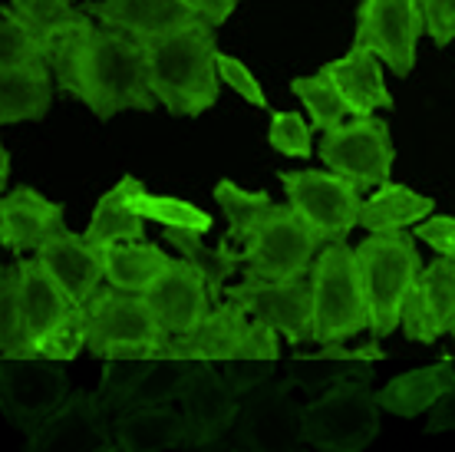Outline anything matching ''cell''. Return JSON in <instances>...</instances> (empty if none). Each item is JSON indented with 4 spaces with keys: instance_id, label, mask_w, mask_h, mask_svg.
Wrapping results in <instances>:
<instances>
[{
    "instance_id": "obj_30",
    "label": "cell",
    "mask_w": 455,
    "mask_h": 452,
    "mask_svg": "<svg viewBox=\"0 0 455 452\" xmlns=\"http://www.w3.org/2000/svg\"><path fill=\"white\" fill-rule=\"evenodd\" d=\"M435 212V198L416 192L410 185L383 182L360 208V228L366 231H403L410 225H419L422 218Z\"/></svg>"
},
{
    "instance_id": "obj_10",
    "label": "cell",
    "mask_w": 455,
    "mask_h": 452,
    "mask_svg": "<svg viewBox=\"0 0 455 452\" xmlns=\"http://www.w3.org/2000/svg\"><path fill=\"white\" fill-rule=\"evenodd\" d=\"M69 396V376L60 360L30 353V357H4L0 363V407L7 423L23 436L53 416Z\"/></svg>"
},
{
    "instance_id": "obj_20",
    "label": "cell",
    "mask_w": 455,
    "mask_h": 452,
    "mask_svg": "<svg viewBox=\"0 0 455 452\" xmlns=\"http://www.w3.org/2000/svg\"><path fill=\"white\" fill-rule=\"evenodd\" d=\"M86 13H92L113 30L136 36L142 44L202 20L185 0H90Z\"/></svg>"
},
{
    "instance_id": "obj_29",
    "label": "cell",
    "mask_w": 455,
    "mask_h": 452,
    "mask_svg": "<svg viewBox=\"0 0 455 452\" xmlns=\"http://www.w3.org/2000/svg\"><path fill=\"white\" fill-rule=\"evenodd\" d=\"M17 271H20V295H23V311H27V327L30 337H40L44 330H50L60 317H67L73 311L69 295L60 287V281L46 271V264L40 258H17Z\"/></svg>"
},
{
    "instance_id": "obj_41",
    "label": "cell",
    "mask_w": 455,
    "mask_h": 452,
    "mask_svg": "<svg viewBox=\"0 0 455 452\" xmlns=\"http://www.w3.org/2000/svg\"><path fill=\"white\" fill-rule=\"evenodd\" d=\"M83 351H86V311H83V304H76L67 317H60L53 327L34 340V353L60 363L76 360Z\"/></svg>"
},
{
    "instance_id": "obj_46",
    "label": "cell",
    "mask_w": 455,
    "mask_h": 452,
    "mask_svg": "<svg viewBox=\"0 0 455 452\" xmlns=\"http://www.w3.org/2000/svg\"><path fill=\"white\" fill-rule=\"evenodd\" d=\"M426 430H429V432H455V380H452V386L445 390L443 400L429 409Z\"/></svg>"
},
{
    "instance_id": "obj_16",
    "label": "cell",
    "mask_w": 455,
    "mask_h": 452,
    "mask_svg": "<svg viewBox=\"0 0 455 452\" xmlns=\"http://www.w3.org/2000/svg\"><path fill=\"white\" fill-rule=\"evenodd\" d=\"M399 327L412 343H435L455 327V258H439L426 264L406 295Z\"/></svg>"
},
{
    "instance_id": "obj_33",
    "label": "cell",
    "mask_w": 455,
    "mask_h": 452,
    "mask_svg": "<svg viewBox=\"0 0 455 452\" xmlns=\"http://www.w3.org/2000/svg\"><path fill=\"white\" fill-rule=\"evenodd\" d=\"M159 347H146V351H119V353H109L103 360V374H100V403L109 409V416H119L125 407H129V400L132 393L139 390L142 383V376L146 370L152 367V360L159 357Z\"/></svg>"
},
{
    "instance_id": "obj_38",
    "label": "cell",
    "mask_w": 455,
    "mask_h": 452,
    "mask_svg": "<svg viewBox=\"0 0 455 452\" xmlns=\"http://www.w3.org/2000/svg\"><path fill=\"white\" fill-rule=\"evenodd\" d=\"M132 208L146 222H156L162 228H188V231H202V235L215 228V218L208 215L205 208L185 202V198H175V195H152L142 189L132 195Z\"/></svg>"
},
{
    "instance_id": "obj_26",
    "label": "cell",
    "mask_w": 455,
    "mask_h": 452,
    "mask_svg": "<svg viewBox=\"0 0 455 452\" xmlns=\"http://www.w3.org/2000/svg\"><path fill=\"white\" fill-rule=\"evenodd\" d=\"M452 380H455V360L452 357H443L433 367H419V370L393 376L376 393V403H379V409L393 413V416L412 419L419 416V413H426V409H433L445 396V390L452 386Z\"/></svg>"
},
{
    "instance_id": "obj_3",
    "label": "cell",
    "mask_w": 455,
    "mask_h": 452,
    "mask_svg": "<svg viewBox=\"0 0 455 452\" xmlns=\"http://www.w3.org/2000/svg\"><path fill=\"white\" fill-rule=\"evenodd\" d=\"M379 436L373 363L343 376L304 407V440L323 452H360Z\"/></svg>"
},
{
    "instance_id": "obj_11",
    "label": "cell",
    "mask_w": 455,
    "mask_h": 452,
    "mask_svg": "<svg viewBox=\"0 0 455 452\" xmlns=\"http://www.w3.org/2000/svg\"><path fill=\"white\" fill-rule=\"evenodd\" d=\"M281 185H284L287 205L314 231H320L323 241H340L360 225V208H363L360 189L337 172H281Z\"/></svg>"
},
{
    "instance_id": "obj_36",
    "label": "cell",
    "mask_w": 455,
    "mask_h": 452,
    "mask_svg": "<svg viewBox=\"0 0 455 452\" xmlns=\"http://www.w3.org/2000/svg\"><path fill=\"white\" fill-rule=\"evenodd\" d=\"M198 363L202 360H192V357L159 353L152 360V367L146 370V376H142L139 390L132 393V400H129V407H142V403H179L188 380H192V374L198 370Z\"/></svg>"
},
{
    "instance_id": "obj_43",
    "label": "cell",
    "mask_w": 455,
    "mask_h": 452,
    "mask_svg": "<svg viewBox=\"0 0 455 452\" xmlns=\"http://www.w3.org/2000/svg\"><path fill=\"white\" fill-rule=\"evenodd\" d=\"M218 77H221V83H225L228 90L238 93L241 100L251 102L254 109H267V93H264L261 79L251 73L248 63H241L238 57L218 50Z\"/></svg>"
},
{
    "instance_id": "obj_45",
    "label": "cell",
    "mask_w": 455,
    "mask_h": 452,
    "mask_svg": "<svg viewBox=\"0 0 455 452\" xmlns=\"http://www.w3.org/2000/svg\"><path fill=\"white\" fill-rule=\"evenodd\" d=\"M416 238L445 258H455V215H435L433 212L416 225Z\"/></svg>"
},
{
    "instance_id": "obj_44",
    "label": "cell",
    "mask_w": 455,
    "mask_h": 452,
    "mask_svg": "<svg viewBox=\"0 0 455 452\" xmlns=\"http://www.w3.org/2000/svg\"><path fill=\"white\" fill-rule=\"evenodd\" d=\"M426 34L435 46L455 44V0H419Z\"/></svg>"
},
{
    "instance_id": "obj_14",
    "label": "cell",
    "mask_w": 455,
    "mask_h": 452,
    "mask_svg": "<svg viewBox=\"0 0 455 452\" xmlns=\"http://www.w3.org/2000/svg\"><path fill=\"white\" fill-rule=\"evenodd\" d=\"M30 452H109L116 449L113 416L96 393H69L53 416L27 436Z\"/></svg>"
},
{
    "instance_id": "obj_31",
    "label": "cell",
    "mask_w": 455,
    "mask_h": 452,
    "mask_svg": "<svg viewBox=\"0 0 455 452\" xmlns=\"http://www.w3.org/2000/svg\"><path fill=\"white\" fill-rule=\"evenodd\" d=\"M165 241L172 245V251H179L185 261H192L195 268L205 274L212 304H221L228 291V278H235L244 268L241 248L228 245L225 238H221L218 248H208L202 241V231H188V228H165Z\"/></svg>"
},
{
    "instance_id": "obj_8",
    "label": "cell",
    "mask_w": 455,
    "mask_h": 452,
    "mask_svg": "<svg viewBox=\"0 0 455 452\" xmlns=\"http://www.w3.org/2000/svg\"><path fill=\"white\" fill-rule=\"evenodd\" d=\"M83 311H86V351L100 360L119 351H146V347L165 351L169 343L142 295L106 284L83 304Z\"/></svg>"
},
{
    "instance_id": "obj_24",
    "label": "cell",
    "mask_w": 455,
    "mask_h": 452,
    "mask_svg": "<svg viewBox=\"0 0 455 452\" xmlns=\"http://www.w3.org/2000/svg\"><path fill=\"white\" fill-rule=\"evenodd\" d=\"M379 63L383 60L376 57L373 50L353 44L343 57L331 60L320 73L333 79V86L340 90L350 116H376L383 109H393V96L387 90Z\"/></svg>"
},
{
    "instance_id": "obj_5",
    "label": "cell",
    "mask_w": 455,
    "mask_h": 452,
    "mask_svg": "<svg viewBox=\"0 0 455 452\" xmlns=\"http://www.w3.org/2000/svg\"><path fill=\"white\" fill-rule=\"evenodd\" d=\"M314 317H317V343H347L356 334L370 330L363 278L356 264V251L347 241H327L320 248L314 268Z\"/></svg>"
},
{
    "instance_id": "obj_22",
    "label": "cell",
    "mask_w": 455,
    "mask_h": 452,
    "mask_svg": "<svg viewBox=\"0 0 455 452\" xmlns=\"http://www.w3.org/2000/svg\"><path fill=\"white\" fill-rule=\"evenodd\" d=\"M387 357V351L379 347V340H370L363 347H347V343H320V351L314 353H294L284 363V380L294 390L304 393H323L333 383H340L343 376H350L353 370H360L363 363H376Z\"/></svg>"
},
{
    "instance_id": "obj_48",
    "label": "cell",
    "mask_w": 455,
    "mask_h": 452,
    "mask_svg": "<svg viewBox=\"0 0 455 452\" xmlns=\"http://www.w3.org/2000/svg\"><path fill=\"white\" fill-rule=\"evenodd\" d=\"M11 182V149H0V185L7 189Z\"/></svg>"
},
{
    "instance_id": "obj_28",
    "label": "cell",
    "mask_w": 455,
    "mask_h": 452,
    "mask_svg": "<svg viewBox=\"0 0 455 452\" xmlns=\"http://www.w3.org/2000/svg\"><path fill=\"white\" fill-rule=\"evenodd\" d=\"M146 185L136 175H123L113 189L96 202L92 218L86 225V241L96 248L116 245V241H142L146 238V218L132 208V195L142 192Z\"/></svg>"
},
{
    "instance_id": "obj_35",
    "label": "cell",
    "mask_w": 455,
    "mask_h": 452,
    "mask_svg": "<svg viewBox=\"0 0 455 452\" xmlns=\"http://www.w3.org/2000/svg\"><path fill=\"white\" fill-rule=\"evenodd\" d=\"M34 337L27 327V311L20 295V271L17 264L0 268V357H30Z\"/></svg>"
},
{
    "instance_id": "obj_12",
    "label": "cell",
    "mask_w": 455,
    "mask_h": 452,
    "mask_svg": "<svg viewBox=\"0 0 455 452\" xmlns=\"http://www.w3.org/2000/svg\"><path fill=\"white\" fill-rule=\"evenodd\" d=\"M225 297L241 304L254 320L281 330V337L294 347L317 343V317H314V284L310 278H287V281H254L228 284Z\"/></svg>"
},
{
    "instance_id": "obj_42",
    "label": "cell",
    "mask_w": 455,
    "mask_h": 452,
    "mask_svg": "<svg viewBox=\"0 0 455 452\" xmlns=\"http://www.w3.org/2000/svg\"><path fill=\"white\" fill-rule=\"evenodd\" d=\"M267 142L274 152L291 158H307L314 152L310 142V123H304V113L284 109V113H271V125H267Z\"/></svg>"
},
{
    "instance_id": "obj_23",
    "label": "cell",
    "mask_w": 455,
    "mask_h": 452,
    "mask_svg": "<svg viewBox=\"0 0 455 452\" xmlns=\"http://www.w3.org/2000/svg\"><path fill=\"white\" fill-rule=\"evenodd\" d=\"M251 324H254V317H251L241 304H235L231 297H225L221 304H212L208 317L195 330L179 334V337H169L165 353L218 363L238 351L241 340L248 337Z\"/></svg>"
},
{
    "instance_id": "obj_7",
    "label": "cell",
    "mask_w": 455,
    "mask_h": 452,
    "mask_svg": "<svg viewBox=\"0 0 455 452\" xmlns=\"http://www.w3.org/2000/svg\"><path fill=\"white\" fill-rule=\"evenodd\" d=\"M304 442V407H297L294 386L287 380H267L241 396L238 416L215 449L291 452L300 449Z\"/></svg>"
},
{
    "instance_id": "obj_39",
    "label": "cell",
    "mask_w": 455,
    "mask_h": 452,
    "mask_svg": "<svg viewBox=\"0 0 455 452\" xmlns=\"http://www.w3.org/2000/svg\"><path fill=\"white\" fill-rule=\"evenodd\" d=\"M13 13L34 30L46 46H53L83 20L86 11H73V0H11Z\"/></svg>"
},
{
    "instance_id": "obj_9",
    "label": "cell",
    "mask_w": 455,
    "mask_h": 452,
    "mask_svg": "<svg viewBox=\"0 0 455 452\" xmlns=\"http://www.w3.org/2000/svg\"><path fill=\"white\" fill-rule=\"evenodd\" d=\"M317 156L327 169L350 179L363 192V189H379L383 182H389V172L396 162V146H393V133L383 119L353 116L350 123L320 133Z\"/></svg>"
},
{
    "instance_id": "obj_13",
    "label": "cell",
    "mask_w": 455,
    "mask_h": 452,
    "mask_svg": "<svg viewBox=\"0 0 455 452\" xmlns=\"http://www.w3.org/2000/svg\"><path fill=\"white\" fill-rule=\"evenodd\" d=\"M426 34L419 0H360L353 44L373 50L396 77H410L416 67L419 36Z\"/></svg>"
},
{
    "instance_id": "obj_6",
    "label": "cell",
    "mask_w": 455,
    "mask_h": 452,
    "mask_svg": "<svg viewBox=\"0 0 455 452\" xmlns=\"http://www.w3.org/2000/svg\"><path fill=\"white\" fill-rule=\"evenodd\" d=\"M323 245H327L323 235L314 231L291 205H271L264 212L261 225L248 238V245L241 248L244 254L241 278H254V281L304 278L310 274Z\"/></svg>"
},
{
    "instance_id": "obj_49",
    "label": "cell",
    "mask_w": 455,
    "mask_h": 452,
    "mask_svg": "<svg viewBox=\"0 0 455 452\" xmlns=\"http://www.w3.org/2000/svg\"><path fill=\"white\" fill-rule=\"evenodd\" d=\"M452 340H455V327H452Z\"/></svg>"
},
{
    "instance_id": "obj_18",
    "label": "cell",
    "mask_w": 455,
    "mask_h": 452,
    "mask_svg": "<svg viewBox=\"0 0 455 452\" xmlns=\"http://www.w3.org/2000/svg\"><path fill=\"white\" fill-rule=\"evenodd\" d=\"M34 254L46 264V271L57 278L73 304H86L106 281L103 248L90 245L86 235L69 231L67 225L46 238Z\"/></svg>"
},
{
    "instance_id": "obj_2",
    "label": "cell",
    "mask_w": 455,
    "mask_h": 452,
    "mask_svg": "<svg viewBox=\"0 0 455 452\" xmlns=\"http://www.w3.org/2000/svg\"><path fill=\"white\" fill-rule=\"evenodd\" d=\"M148 86L172 116H202L218 102V36L205 20L146 40Z\"/></svg>"
},
{
    "instance_id": "obj_15",
    "label": "cell",
    "mask_w": 455,
    "mask_h": 452,
    "mask_svg": "<svg viewBox=\"0 0 455 452\" xmlns=\"http://www.w3.org/2000/svg\"><path fill=\"white\" fill-rule=\"evenodd\" d=\"M142 297L165 337L195 330L212 311V291H208L205 274L185 258H172L169 268L148 284Z\"/></svg>"
},
{
    "instance_id": "obj_47",
    "label": "cell",
    "mask_w": 455,
    "mask_h": 452,
    "mask_svg": "<svg viewBox=\"0 0 455 452\" xmlns=\"http://www.w3.org/2000/svg\"><path fill=\"white\" fill-rule=\"evenodd\" d=\"M185 4L205 23H212V27H221L235 13V7H238V0H185Z\"/></svg>"
},
{
    "instance_id": "obj_34",
    "label": "cell",
    "mask_w": 455,
    "mask_h": 452,
    "mask_svg": "<svg viewBox=\"0 0 455 452\" xmlns=\"http://www.w3.org/2000/svg\"><path fill=\"white\" fill-rule=\"evenodd\" d=\"M215 202L221 205V212H225V218H228L225 241L235 245V248H238V245L244 248L248 238L254 235V228L261 225L264 212L274 205V198H271V192H264V189L248 192V189L235 185L231 179H221L215 185Z\"/></svg>"
},
{
    "instance_id": "obj_21",
    "label": "cell",
    "mask_w": 455,
    "mask_h": 452,
    "mask_svg": "<svg viewBox=\"0 0 455 452\" xmlns=\"http://www.w3.org/2000/svg\"><path fill=\"white\" fill-rule=\"evenodd\" d=\"M116 449L123 452H165L188 446V419L175 403H142L113 419Z\"/></svg>"
},
{
    "instance_id": "obj_17",
    "label": "cell",
    "mask_w": 455,
    "mask_h": 452,
    "mask_svg": "<svg viewBox=\"0 0 455 452\" xmlns=\"http://www.w3.org/2000/svg\"><path fill=\"white\" fill-rule=\"evenodd\" d=\"M188 419V449H215L238 416L241 396L218 374L215 363L202 360L179 400Z\"/></svg>"
},
{
    "instance_id": "obj_1",
    "label": "cell",
    "mask_w": 455,
    "mask_h": 452,
    "mask_svg": "<svg viewBox=\"0 0 455 452\" xmlns=\"http://www.w3.org/2000/svg\"><path fill=\"white\" fill-rule=\"evenodd\" d=\"M50 69L57 90L80 100L100 123L125 109L152 113L159 102L148 86L142 40L106 27L92 13H83V20L50 46Z\"/></svg>"
},
{
    "instance_id": "obj_19",
    "label": "cell",
    "mask_w": 455,
    "mask_h": 452,
    "mask_svg": "<svg viewBox=\"0 0 455 452\" xmlns=\"http://www.w3.org/2000/svg\"><path fill=\"white\" fill-rule=\"evenodd\" d=\"M63 222L67 208L30 185H17L0 198V245L17 258L40 248L46 238L63 228Z\"/></svg>"
},
{
    "instance_id": "obj_27",
    "label": "cell",
    "mask_w": 455,
    "mask_h": 452,
    "mask_svg": "<svg viewBox=\"0 0 455 452\" xmlns=\"http://www.w3.org/2000/svg\"><path fill=\"white\" fill-rule=\"evenodd\" d=\"M281 363V330L267 327L261 320H254L248 337L241 340V347L231 357L218 360V374L225 376L228 386L238 396H244L254 386L274 380V370Z\"/></svg>"
},
{
    "instance_id": "obj_32",
    "label": "cell",
    "mask_w": 455,
    "mask_h": 452,
    "mask_svg": "<svg viewBox=\"0 0 455 452\" xmlns=\"http://www.w3.org/2000/svg\"><path fill=\"white\" fill-rule=\"evenodd\" d=\"M169 251H162L152 241H116V245H106V284H113L119 291L142 295L148 284L169 268Z\"/></svg>"
},
{
    "instance_id": "obj_4",
    "label": "cell",
    "mask_w": 455,
    "mask_h": 452,
    "mask_svg": "<svg viewBox=\"0 0 455 452\" xmlns=\"http://www.w3.org/2000/svg\"><path fill=\"white\" fill-rule=\"evenodd\" d=\"M353 251L370 304V334L387 340L393 330H399L406 295L422 271L416 238L406 231H370V238H363Z\"/></svg>"
},
{
    "instance_id": "obj_40",
    "label": "cell",
    "mask_w": 455,
    "mask_h": 452,
    "mask_svg": "<svg viewBox=\"0 0 455 452\" xmlns=\"http://www.w3.org/2000/svg\"><path fill=\"white\" fill-rule=\"evenodd\" d=\"M23 63H50V46L7 4L0 11V67H23Z\"/></svg>"
},
{
    "instance_id": "obj_25",
    "label": "cell",
    "mask_w": 455,
    "mask_h": 452,
    "mask_svg": "<svg viewBox=\"0 0 455 452\" xmlns=\"http://www.w3.org/2000/svg\"><path fill=\"white\" fill-rule=\"evenodd\" d=\"M50 63H23L0 67V123H40L53 102Z\"/></svg>"
},
{
    "instance_id": "obj_37",
    "label": "cell",
    "mask_w": 455,
    "mask_h": 452,
    "mask_svg": "<svg viewBox=\"0 0 455 452\" xmlns=\"http://www.w3.org/2000/svg\"><path fill=\"white\" fill-rule=\"evenodd\" d=\"M291 93L304 102L310 125L320 129V133H327V129H333V125H340L343 119L350 116L340 90H337L333 79L323 77V73H314V77H294L291 79Z\"/></svg>"
}]
</instances>
